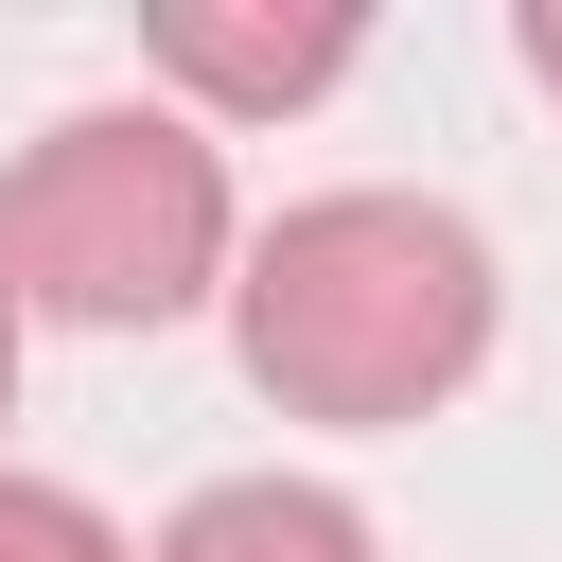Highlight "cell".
<instances>
[{
	"instance_id": "cell-1",
	"label": "cell",
	"mask_w": 562,
	"mask_h": 562,
	"mask_svg": "<svg viewBox=\"0 0 562 562\" xmlns=\"http://www.w3.org/2000/svg\"><path fill=\"white\" fill-rule=\"evenodd\" d=\"M228 351H246V386L281 422H351V439L439 422L492 369V246L439 193H316V211H281L246 246Z\"/></svg>"
},
{
	"instance_id": "cell-2",
	"label": "cell",
	"mask_w": 562,
	"mask_h": 562,
	"mask_svg": "<svg viewBox=\"0 0 562 562\" xmlns=\"http://www.w3.org/2000/svg\"><path fill=\"white\" fill-rule=\"evenodd\" d=\"M228 281V158L176 105H70L0 176V299L70 334H158Z\"/></svg>"
},
{
	"instance_id": "cell-3",
	"label": "cell",
	"mask_w": 562,
	"mask_h": 562,
	"mask_svg": "<svg viewBox=\"0 0 562 562\" xmlns=\"http://www.w3.org/2000/svg\"><path fill=\"white\" fill-rule=\"evenodd\" d=\"M140 53H158L193 105H316V88L369 53V18H211V0H158Z\"/></svg>"
},
{
	"instance_id": "cell-4",
	"label": "cell",
	"mask_w": 562,
	"mask_h": 562,
	"mask_svg": "<svg viewBox=\"0 0 562 562\" xmlns=\"http://www.w3.org/2000/svg\"><path fill=\"white\" fill-rule=\"evenodd\" d=\"M140 562H386V544H369V509L316 492V474H211Z\"/></svg>"
},
{
	"instance_id": "cell-5",
	"label": "cell",
	"mask_w": 562,
	"mask_h": 562,
	"mask_svg": "<svg viewBox=\"0 0 562 562\" xmlns=\"http://www.w3.org/2000/svg\"><path fill=\"white\" fill-rule=\"evenodd\" d=\"M0 562H140L88 492H53V474H0Z\"/></svg>"
},
{
	"instance_id": "cell-6",
	"label": "cell",
	"mask_w": 562,
	"mask_h": 562,
	"mask_svg": "<svg viewBox=\"0 0 562 562\" xmlns=\"http://www.w3.org/2000/svg\"><path fill=\"white\" fill-rule=\"evenodd\" d=\"M509 35H527V88H562V0H527Z\"/></svg>"
},
{
	"instance_id": "cell-7",
	"label": "cell",
	"mask_w": 562,
	"mask_h": 562,
	"mask_svg": "<svg viewBox=\"0 0 562 562\" xmlns=\"http://www.w3.org/2000/svg\"><path fill=\"white\" fill-rule=\"evenodd\" d=\"M0 422H18V299H0Z\"/></svg>"
}]
</instances>
